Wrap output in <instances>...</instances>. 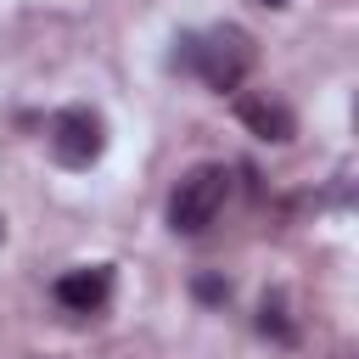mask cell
<instances>
[{"label": "cell", "mask_w": 359, "mask_h": 359, "mask_svg": "<svg viewBox=\"0 0 359 359\" xmlns=\"http://www.w3.org/2000/svg\"><path fill=\"white\" fill-rule=\"evenodd\" d=\"M252 39L236 28V22H219V28H208V34H180L174 39V67H185V73H196L208 90H241V79L252 73Z\"/></svg>", "instance_id": "6da1fadb"}, {"label": "cell", "mask_w": 359, "mask_h": 359, "mask_svg": "<svg viewBox=\"0 0 359 359\" xmlns=\"http://www.w3.org/2000/svg\"><path fill=\"white\" fill-rule=\"evenodd\" d=\"M224 196H230L224 163H196V168L174 185V196H168V224H174L180 236H202V230L219 219Z\"/></svg>", "instance_id": "7a4b0ae2"}, {"label": "cell", "mask_w": 359, "mask_h": 359, "mask_svg": "<svg viewBox=\"0 0 359 359\" xmlns=\"http://www.w3.org/2000/svg\"><path fill=\"white\" fill-rule=\"evenodd\" d=\"M45 146H50V157L62 168H90L107 151V123H101L95 107H62L50 118V129H45Z\"/></svg>", "instance_id": "3957f363"}, {"label": "cell", "mask_w": 359, "mask_h": 359, "mask_svg": "<svg viewBox=\"0 0 359 359\" xmlns=\"http://www.w3.org/2000/svg\"><path fill=\"white\" fill-rule=\"evenodd\" d=\"M50 297H56L67 314H101L107 297H112V264H84V269L56 275Z\"/></svg>", "instance_id": "277c9868"}, {"label": "cell", "mask_w": 359, "mask_h": 359, "mask_svg": "<svg viewBox=\"0 0 359 359\" xmlns=\"http://www.w3.org/2000/svg\"><path fill=\"white\" fill-rule=\"evenodd\" d=\"M236 118H241L258 140H275V146H286V140L297 135L292 107H286V101H275V95H236Z\"/></svg>", "instance_id": "5b68a950"}, {"label": "cell", "mask_w": 359, "mask_h": 359, "mask_svg": "<svg viewBox=\"0 0 359 359\" xmlns=\"http://www.w3.org/2000/svg\"><path fill=\"white\" fill-rule=\"evenodd\" d=\"M258 331L275 337V342H297V325L286 320V297H280V292H269V297L258 303Z\"/></svg>", "instance_id": "8992f818"}, {"label": "cell", "mask_w": 359, "mask_h": 359, "mask_svg": "<svg viewBox=\"0 0 359 359\" xmlns=\"http://www.w3.org/2000/svg\"><path fill=\"white\" fill-rule=\"evenodd\" d=\"M191 292H196V303H230V280H219V275H196Z\"/></svg>", "instance_id": "52a82bcc"}, {"label": "cell", "mask_w": 359, "mask_h": 359, "mask_svg": "<svg viewBox=\"0 0 359 359\" xmlns=\"http://www.w3.org/2000/svg\"><path fill=\"white\" fill-rule=\"evenodd\" d=\"M258 6H275V11H280V6H286V0H258Z\"/></svg>", "instance_id": "ba28073f"}, {"label": "cell", "mask_w": 359, "mask_h": 359, "mask_svg": "<svg viewBox=\"0 0 359 359\" xmlns=\"http://www.w3.org/2000/svg\"><path fill=\"white\" fill-rule=\"evenodd\" d=\"M0 241H6V213H0Z\"/></svg>", "instance_id": "9c48e42d"}]
</instances>
